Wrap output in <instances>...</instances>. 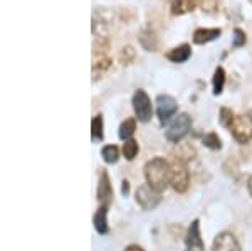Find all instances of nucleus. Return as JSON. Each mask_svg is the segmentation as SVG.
<instances>
[{
	"mask_svg": "<svg viewBox=\"0 0 252 251\" xmlns=\"http://www.w3.org/2000/svg\"><path fill=\"white\" fill-rule=\"evenodd\" d=\"M229 130L237 143H249L252 140V118L249 115H235Z\"/></svg>",
	"mask_w": 252,
	"mask_h": 251,
	"instance_id": "4",
	"label": "nucleus"
},
{
	"mask_svg": "<svg viewBox=\"0 0 252 251\" xmlns=\"http://www.w3.org/2000/svg\"><path fill=\"white\" fill-rule=\"evenodd\" d=\"M247 191H249L251 197H252V176H249V179H247Z\"/></svg>",
	"mask_w": 252,
	"mask_h": 251,
	"instance_id": "29",
	"label": "nucleus"
},
{
	"mask_svg": "<svg viewBox=\"0 0 252 251\" xmlns=\"http://www.w3.org/2000/svg\"><path fill=\"white\" fill-rule=\"evenodd\" d=\"M113 61L108 58V54H97V59L94 58L93 61V72H101V71H106L109 66H111Z\"/></svg>",
	"mask_w": 252,
	"mask_h": 251,
	"instance_id": "21",
	"label": "nucleus"
},
{
	"mask_svg": "<svg viewBox=\"0 0 252 251\" xmlns=\"http://www.w3.org/2000/svg\"><path fill=\"white\" fill-rule=\"evenodd\" d=\"M223 86H225V70L222 66H219L214 72V95H220L223 91Z\"/></svg>",
	"mask_w": 252,
	"mask_h": 251,
	"instance_id": "18",
	"label": "nucleus"
},
{
	"mask_svg": "<svg viewBox=\"0 0 252 251\" xmlns=\"http://www.w3.org/2000/svg\"><path fill=\"white\" fill-rule=\"evenodd\" d=\"M197 5V0H170V9L173 15H184L192 12Z\"/></svg>",
	"mask_w": 252,
	"mask_h": 251,
	"instance_id": "15",
	"label": "nucleus"
},
{
	"mask_svg": "<svg viewBox=\"0 0 252 251\" xmlns=\"http://www.w3.org/2000/svg\"><path fill=\"white\" fill-rule=\"evenodd\" d=\"M138 42L143 47L145 51H152L155 52L158 49V37L152 29H143L138 36Z\"/></svg>",
	"mask_w": 252,
	"mask_h": 251,
	"instance_id": "13",
	"label": "nucleus"
},
{
	"mask_svg": "<svg viewBox=\"0 0 252 251\" xmlns=\"http://www.w3.org/2000/svg\"><path fill=\"white\" fill-rule=\"evenodd\" d=\"M101 157H103V160L106 162V164H116V162L120 160V148H118L116 145H106V147H103V150H101Z\"/></svg>",
	"mask_w": 252,
	"mask_h": 251,
	"instance_id": "19",
	"label": "nucleus"
},
{
	"mask_svg": "<svg viewBox=\"0 0 252 251\" xmlns=\"http://www.w3.org/2000/svg\"><path fill=\"white\" fill-rule=\"evenodd\" d=\"M197 5L207 14H214L219 9V0H197Z\"/></svg>",
	"mask_w": 252,
	"mask_h": 251,
	"instance_id": "24",
	"label": "nucleus"
},
{
	"mask_svg": "<svg viewBox=\"0 0 252 251\" xmlns=\"http://www.w3.org/2000/svg\"><path fill=\"white\" fill-rule=\"evenodd\" d=\"M121 150H123V155H125L126 160H133L138 155V152H140V145H138V142L133 140V139L126 140Z\"/></svg>",
	"mask_w": 252,
	"mask_h": 251,
	"instance_id": "20",
	"label": "nucleus"
},
{
	"mask_svg": "<svg viewBox=\"0 0 252 251\" xmlns=\"http://www.w3.org/2000/svg\"><path fill=\"white\" fill-rule=\"evenodd\" d=\"M133 59H135V51H133L131 46H126L125 49L121 51V61H123V64H129Z\"/></svg>",
	"mask_w": 252,
	"mask_h": 251,
	"instance_id": "26",
	"label": "nucleus"
},
{
	"mask_svg": "<svg viewBox=\"0 0 252 251\" xmlns=\"http://www.w3.org/2000/svg\"><path fill=\"white\" fill-rule=\"evenodd\" d=\"M212 251H242V248L232 233L222 231L215 236L212 243Z\"/></svg>",
	"mask_w": 252,
	"mask_h": 251,
	"instance_id": "8",
	"label": "nucleus"
},
{
	"mask_svg": "<svg viewBox=\"0 0 252 251\" xmlns=\"http://www.w3.org/2000/svg\"><path fill=\"white\" fill-rule=\"evenodd\" d=\"M185 243H187V251H205L204 241L200 238V222H198V219H193L192 224L189 226Z\"/></svg>",
	"mask_w": 252,
	"mask_h": 251,
	"instance_id": "10",
	"label": "nucleus"
},
{
	"mask_svg": "<svg viewBox=\"0 0 252 251\" xmlns=\"http://www.w3.org/2000/svg\"><path fill=\"white\" fill-rule=\"evenodd\" d=\"M220 34H222V31L219 29V27H215V29H205V27H200V29H197L193 32V42L195 44H207V42H210V40L219 39Z\"/></svg>",
	"mask_w": 252,
	"mask_h": 251,
	"instance_id": "12",
	"label": "nucleus"
},
{
	"mask_svg": "<svg viewBox=\"0 0 252 251\" xmlns=\"http://www.w3.org/2000/svg\"><path fill=\"white\" fill-rule=\"evenodd\" d=\"M178 110V105L177 100L170 95H160L157 98V115L160 118L161 123H166L172 116L177 113Z\"/></svg>",
	"mask_w": 252,
	"mask_h": 251,
	"instance_id": "7",
	"label": "nucleus"
},
{
	"mask_svg": "<svg viewBox=\"0 0 252 251\" xmlns=\"http://www.w3.org/2000/svg\"><path fill=\"white\" fill-rule=\"evenodd\" d=\"M121 192H123L125 196H128V192H129V182L128 180L121 182Z\"/></svg>",
	"mask_w": 252,
	"mask_h": 251,
	"instance_id": "27",
	"label": "nucleus"
},
{
	"mask_svg": "<svg viewBox=\"0 0 252 251\" xmlns=\"http://www.w3.org/2000/svg\"><path fill=\"white\" fill-rule=\"evenodd\" d=\"M125 251H145V250L141 248V246H138V245H128L125 248Z\"/></svg>",
	"mask_w": 252,
	"mask_h": 251,
	"instance_id": "28",
	"label": "nucleus"
},
{
	"mask_svg": "<svg viewBox=\"0 0 252 251\" xmlns=\"http://www.w3.org/2000/svg\"><path fill=\"white\" fill-rule=\"evenodd\" d=\"M161 192L155 191L150 184H141L135 192V199L143 211H153L161 202Z\"/></svg>",
	"mask_w": 252,
	"mask_h": 251,
	"instance_id": "5",
	"label": "nucleus"
},
{
	"mask_svg": "<svg viewBox=\"0 0 252 251\" xmlns=\"http://www.w3.org/2000/svg\"><path fill=\"white\" fill-rule=\"evenodd\" d=\"M108 206H99V209L96 211L94 217H93V222H94V229L99 234H108L109 228H108Z\"/></svg>",
	"mask_w": 252,
	"mask_h": 251,
	"instance_id": "14",
	"label": "nucleus"
},
{
	"mask_svg": "<svg viewBox=\"0 0 252 251\" xmlns=\"http://www.w3.org/2000/svg\"><path fill=\"white\" fill-rule=\"evenodd\" d=\"M190 128H192V116L189 113H180L172 123L168 125V128L165 130V137L172 143H180L182 140L189 135Z\"/></svg>",
	"mask_w": 252,
	"mask_h": 251,
	"instance_id": "3",
	"label": "nucleus"
},
{
	"mask_svg": "<svg viewBox=\"0 0 252 251\" xmlns=\"http://www.w3.org/2000/svg\"><path fill=\"white\" fill-rule=\"evenodd\" d=\"M170 167H172V172H170V185L173 187V191L178 194L187 192L190 187V171L187 162L180 159H173Z\"/></svg>",
	"mask_w": 252,
	"mask_h": 251,
	"instance_id": "2",
	"label": "nucleus"
},
{
	"mask_svg": "<svg viewBox=\"0 0 252 251\" xmlns=\"http://www.w3.org/2000/svg\"><path fill=\"white\" fill-rule=\"evenodd\" d=\"M133 108H135V115L136 120L141 121V123H146V121L152 120L153 116V105L150 96L146 95L145 90H136L135 95H133Z\"/></svg>",
	"mask_w": 252,
	"mask_h": 251,
	"instance_id": "6",
	"label": "nucleus"
},
{
	"mask_svg": "<svg viewBox=\"0 0 252 251\" xmlns=\"http://www.w3.org/2000/svg\"><path fill=\"white\" fill-rule=\"evenodd\" d=\"M104 137L103 132V115H96L91 120V139L93 142H101Z\"/></svg>",
	"mask_w": 252,
	"mask_h": 251,
	"instance_id": "17",
	"label": "nucleus"
},
{
	"mask_svg": "<svg viewBox=\"0 0 252 251\" xmlns=\"http://www.w3.org/2000/svg\"><path fill=\"white\" fill-rule=\"evenodd\" d=\"M234 113L230 108H220V113H219V120H220V123H222V127H227V128H230V125H232V120H234Z\"/></svg>",
	"mask_w": 252,
	"mask_h": 251,
	"instance_id": "23",
	"label": "nucleus"
},
{
	"mask_svg": "<svg viewBox=\"0 0 252 251\" xmlns=\"http://www.w3.org/2000/svg\"><path fill=\"white\" fill-rule=\"evenodd\" d=\"M166 59L172 61L175 64H180V63H185V61L190 59V56H192V47L189 46V44H180V46L173 47L172 51L166 52Z\"/></svg>",
	"mask_w": 252,
	"mask_h": 251,
	"instance_id": "11",
	"label": "nucleus"
},
{
	"mask_svg": "<svg viewBox=\"0 0 252 251\" xmlns=\"http://www.w3.org/2000/svg\"><path fill=\"white\" fill-rule=\"evenodd\" d=\"M170 172H172L170 162L163 157H153L143 167L146 184H150L158 192H163L170 185Z\"/></svg>",
	"mask_w": 252,
	"mask_h": 251,
	"instance_id": "1",
	"label": "nucleus"
},
{
	"mask_svg": "<svg viewBox=\"0 0 252 251\" xmlns=\"http://www.w3.org/2000/svg\"><path fill=\"white\" fill-rule=\"evenodd\" d=\"M204 145L209 148H212V150H220L222 148V142L220 139H219V135L215 132H210L207 133V135L204 137Z\"/></svg>",
	"mask_w": 252,
	"mask_h": 251,
	"instance_id": "22",
	"label": "nucleus"
},
{
	"mask_svg": "<svg viewBox=\"0 0 252 251\" xmlns=\"http://www.w3.org/2000/svg\"><path fill=\"white\" fill-rule=\"evenodd\" d=\"M135 132H136V120L128 118L120 125V132H118V135H120L121 140L126 142V140H131V137L135 135Z\"/></svg>",
	"mask_w": 252,
	"mask_h": 251,
	"instance_id": "16",
	"label": "nucleus"
},
{
	"mask_svg": "<svg viewBox=\"0 0 252 251\" xmlns=\"http://www.w3.org/2000/svg\"><path fill=\"white\" fill-rule=\"evenodd\" d=\"M246 42H247L246 32H244L242 29H239V27H235V29H234V40H232V46H234V47H241V46H244Z\"/></svg>",
	"mask_w": 252,
	"mask_h": 251,
	"instance_id": "25",
	"label": "nucleus"
},
{
	"mask_svg": "<svg viewBox=\"0 0 252 251\" xmlns=\"http://www.w3.org/2000/svg\"><path fill=\"white\" fill-rule=\"evenodd\" d=\"M97 201L103 206H109L113 202V187H111V179H109L106 171H101L99 180H97Z\"/></svg>",
	"mask_w": 252,
	"mask_h": 251,
	"instance_id": "9",
	"label": "nucleus"
}]
</instances>
